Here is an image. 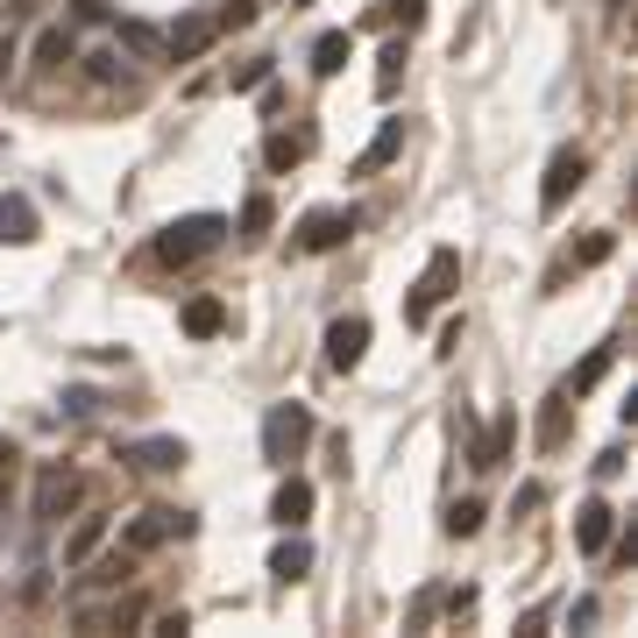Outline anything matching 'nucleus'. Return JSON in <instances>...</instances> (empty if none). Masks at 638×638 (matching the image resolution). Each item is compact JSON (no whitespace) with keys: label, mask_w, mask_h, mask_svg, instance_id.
I'll return each instance as SVG.
<instances>
[{"label":"nucleus","mask_w":638,"mask_h":638,"mask_svg":"<svg viewBox=\"0 0 638 638\" xmlns=\"http://www.w3.org/2000/svg\"><path fill=\"white\" fill-rule=\"evenodd\" d=\"M220 235H227L220 213H185V220H171L157 235V263L163 270H185V263H200L206 249H220Z\"/></svg>","instance_id":"nucleus-1"},{"label":"nucleus","mask_w":638,"mask_h":638,"mask_svg":"<svg viewBox=\"0 0 638 638\" xmlns=\"http://www.w3.org/2000/svg\"><path fill=\"white\" fill-rule=\"evenodd\" d=\"M312 433H319V425H312L306 405H270V419H263V462L270 468H292L298 454L312 447Z\"/></svg>","instance_id":"nucleus-2"},{"label":"nucleus","mask_w":638,"mask_h":638,"mask_svg":"<svg viewBox=\"0 0 638 638\" xmlns=\"http://www.w3.org/2000/svg\"><path fill=\"white\" fill-rule=\"evenodd\" d=\"M454 284H462V255H454V249H433L425 277L412 284V298H405V319H412V327H425V319H433V312L454 298Z\"/></svg>","instance_id":"nucleus-3"},{"label":"nucleus","mask_w":638,"mask_h":638,"mask_svg":"<svg viewBox=\"0 0 638 638\" xmlns=\"http://www.w3.org/2000/svg\"><path fill=\"white\" fill-rule=\"evenodd\" d=\"M79 497H86V476L65 468V462H50L36 476V525H65L71 511H79Z\"/></svg>","instance_id":"nucleus-4"},{"label":"nucleus","mask_w":638,"mask_h":638,"mask_svg":"<svg viewBox=\"0 0 638 638\" xmlns=\"http://www.w3.org/2000/svg\"><path fill=\"white\" fill-rule=\"evenodd\" d=\"M348 235H355V206H312L306 220H298V249H306V255L341 249Z\"/></svg>","instance_id":"nucleus-5"},{"label":"nucleus","mask_w":638,"mask_h":638,"mask_svg":"<svg viewBox=\"0 0 638 638\" xmlns=\"http://www.w3.org/2000/svg\"><path fill=\"white\" fill-rule=\"evenodd\" d=\"M582 178H589V157L582 149H554V163H546V185H539V213H560L574 200V192H582Z\"/></svg>","instance_id":"nucleus-6"},{"label":"nucleus","mask_w":638,"mask_h":638,"mask_svg":"<svg viewBox=\"0 0 638 638\" xmlns=\"http://www.w3.org/2000/svg\"><path fill=\"white\" fill-rule=\"evenodd\" d=\"M185 525H192L185 511H171V504H149L143 519H128V532H121V546H128V554L143 560V554H157L163 539H178V532H185Z\"/></svg>","instance_id":"nucleus-7"},{"label":"nucleus","mask_w":638,"mask_h":638,"mask_svg":"<svg viewBox=\"0 0 638 638\" xmlns=\"http://www.w3.org/2000/svg\"><path fill=\"white\" fill-rule=\"evenodd\" d=\"M362 355H369V319H362V312H341V319L327 327V369L348 376Z\"/></svg>","instance_id":"nucleus-8"},{"label":"nucleus","mask_w":638,"mask_h":638,"mask_svg":"<svg viewBox=\"0 0 638 638\" xmlns=\"http://www.w3.org/2000/svg\"><path fill=\"white\" fill-rule=\"evenodd\" d=\"M213 36H220V22H213V14H185V22L163 36V57H171V65H200V57L213 50Z\"/></svg>","instance_id":"nucleus-9"},{"label":"nucleus","mask_w":638,"mask_h":638,"mask_svg":"<svg viewBox=\"0 0 638 638\" xmlns=\"http://www.w3.org/2000/svg\"><path fill=\"white\" fill-rule=\"evenodd\" d=\"M611 532H617V511H611V504H603V497H589V504H582V511H574V546H582V554H589V560H596V554H603V546H611Z\"/></svg>","instance_id":"nucleus-10"},{"label":"nucleus","mask_w":638,"mask_h":638,"mask_svg":"<svg viewBox=\"0 0 638 638\" xmlns=\"http://www.w3.org/2000/svg\"><path fill=\"white\" fill-rule=\"evenodd\" d=\"M71 574H79V589H121V582L135 574V554H128V546H114V554H93V560H79Z\"/></svg>","instance_id":"nucleus-11"},{"label":"nucleus","mask_w":638,"mask_h":638,"mask_svg":"<svg viewBox=\"0 0 638 638\" xmlns=\"http://www.w3.org/2000/svg\"><path fill=\"white\" fill-rule=\"evenodd\" d=\"M270 519H277L284 532H298V525L312 519V482H306V476H284L277 497H270Z\"/></svg>","instance_id":"nucleus-12"},{"label":"nucleus","mask_w":638,"mask_h":638,"mask_svg":"<svg viewBox=\"0 0 638 638\" xmlns=\"http://www.w3.org/2000/svg\"><path fill=\"white\" fill-rule=\"evenodd\" d=\"M29 241H36V206L22 192H8L0 200V249H29Z\"/></svg>","instance_id":"nucleus-13"},{"label":"nucleus","mask_w":638,"mask_h":638,"mask_svg":"<svg viewBox=\"0 0 638 638\" xmlns=\"http://www.w3.org/2000/svg\"><path fill=\"white\" fill-rule=\"evenodd\" d=\"M398 149H405V121H384V128H376V143L355 157V178H376L384 163H398Z\"/></svg>","instance_id":"nucleus-14"},{"label":"nucleus","mask_w":638,"mask_h":638,"mask_svg":"<svg viewBox=\"0 0 638 638\" xmlns=\"http://www.w3.org/2000/svg\"><path fill=\"white\" fill-rule=\"evenodd\" d=\"M143 617H149V603H143V596H121L114 611H79V625H86V631H135Z\"/></svg>","instance_id":"nucleus-15"},{"label":"nucleus","mask_w":638,"mask_h":638,"mask_svg":"<svg viewBox=\"0 0 638 638\" xmlns=\"http://www.w3.org/2000/svg\"><path fill=\"white\" fill-rule=\"evenodd\" d=\"M348 57H355V36H348V29H327V36L312 43V71H319V79H341Z\"/></svg>","instance_id":"nucleus-16"},{"label":"nucleus","mask_w":638,"mask_h":638,"mask_svg":"<svg viewBox=\"0 0 638 638\" xmlns=\"http://www.w3.org/2000/svg\"><path fill=\"white\" fill-rule=\"evenodd\" d=\"M106 546V511H93V519H79L65 532V568H79V560H93Z\"/></svg>","instance_id":"nucleus-17"},{"label":"nucleus","mask_w":638,"mask_h":638,"mask_svg":"<svg viewBox=\"0 0 638 638\" xmlns=\"http://www.w3.org/2000/svg\"><path fill=\"white\" fill-rule=\"evenodd\" d=\"M135 462L163 476V468H185V462H192V447H185V440H171V433H157V440H143V447H135Z\"/></svg>","instance_id":"nucleus-18"},{"label":"nucleus","mask_w":638,"mask_h":638,"mask_svg":"<svg viewBox=\"0 0 638 638\" xmlns=\"http://www.w3.org/2000/svg\"><path fill=\"white\" fill-rule=\"evenodd\" d=\"M568 425H574L568 398H554V405L539 412V454H560V447H568Z\"/></svg>","instance_id":"nucleus-19"},{"label":"nucleus","mask_w":638,"mask_h":638,"mask_svg":"<svg viewBox=\"0 0 638 638\" xmlns=\"http://www.w3.org/2000/svg\"><path fill=\"white\" fill-rule=\"evenodd\" d=\"M306 568H312V546L306 539H284L277 554H270V574H277V582H306Z\"/></svg>","instance_id":"nucleus-20"},{"label":"nucleus","mask_w":638,"mask_h":638,"mask_svg":"<svg viewBox=\"0 0 638 638\" xmlns=\"http://www.w3.org/2000/svg\"><path fill=\"white\" fill-rule=\"evenodd\" d=\"M220 327H227V306H220V298H192V306H185V333H192V341H213Z\"/></svg>","instance_id":"nucleus-21"},{"label":"nucleus","mask_w":638,"mask_h":638,"mask_svg":"<svg viewBox=\"0 0 638 638\" xmlns=\"http://www.w3.org/2000/svg\"><path fill=\"white\" fill-rule=\"evenodd\" d=\"M390 22H405V36L425 22V0H376L369 8V29H390Z\"/></svg>","instance_id":"nucleus-22"},{"label":"nucleus","mask_w":638,"mask_h":638,"mask_svg":"<svg viewBox=\"0 0 638 638\" xmlns=\"http://www.w3.org/2000/svg\"><path fill=\"white\" fill-rule=\"evenodd\" d=\"M504 454H511V412L476 440V468H504Z\"/></svg>","instance_id":"nucleus-23"},{"label":"nucleus","mask_w":638,"mask_h":638,"mask_svg":"<svg viewBox=\"0 0 638 638\" xmlns=\"http://www.w3.org/2000/svg\"><path fill=\"white\" fill-rule=\"evenodd\" d=\"M298 157H306V143H298V135H284V128L263 135V163H270V171H292Z\"/></svg>","instance_id":"nucleus-24"},{"label":"nucleus","mask_w":638,"mask_h":638,"mask_svg":"<svg viewBox=\"0 0 638 638\" xmlns=\"http://www.w3.org/2000/svg\"><path fill=\"white\" fill-rule=\"evenodd\" d=\"M121 50H128V57H149V65H157V57H163V36H157L149 22H121Z\"/></svg>","instance_id":"nucleus-25"},{"label":"nucleus","mask_w":638,"mask_h":638,"mask_svg":"<svg viewBox=\"0 0 638 638\" xmlns=\"http://www.w3.org/2000/svg\"><path fill=\"white\" fill-rule=\"evenodd\" d=\"M270 220H277V200H270V192H255V200L241 206V241H263Z\"/></svg>","instance_id":"nucleus-26"},{"label":"nucleus","mask_w":638,"mask_h":638,"mask_svg":"<svg viewBox=\"0 0 638 638\" xmlns=\"http://www.w3.org/2000/svg\"><path fill=\"white\" fill-rule=\"evenodd\" d=\"M71 57H79L71 29H43V36H36V65H71Z\"/></svg>","instance_id":"nucleus-27"},{"label":"nucleus","mask_w":638,"mask_h":638,"mask_svg":"<svg viewBox=\"0 0 638 638\" xmlns=\"http://www.w3.org/2000/svg\"><path fill=\"white\" fill-rule=\"evenodd\" d=\"M398 79H405V43H384V57H376V93H398Z\"/></svg>","instance_id":"nucleus-28"},{"label":"nucleus","mask_w":638,"mask_h":638,"mask_svg":"<svg viewBox=\"0 0 638 638\" xmlns=\"http://www.w3.org/2000/svg\"><path fill=\"white\" fill-rule=\"evenodd\" d=\"M447 532H454V539H476V532H482V504H476V497L447 504Z\"/></svg>","instance_id":"nucleus-29"},{"label":"nucleus","mask_w":638,"mask_h":638,"mask_svg":"<svg viewBox=\"0 0 638 638\" xmlns=\"http://www.w3.org/2000/svg\"><path fill=\"white\" fill-rule=\"evenodd\" d=\"M255 14H263V0H227V8L213 14V22H220V29H249Z\"/></svg>","instance_id":"nucleus-30"},{"label":"nucleus","mask_w":638,"mask_h":638,"mask_svg":"<svg viewBox=\"0 0 638 638\" xmlns=\"http://www.w3.org/2000/svg\"><path fill=\"white\" fill-rule=\"evenodd\" d=\"M255 86H270V57H249V65L235 71V93H255Z\"/></svg>","instance_id":"nucleus-31"},{"label":"nucleus","mask_w":638,"mask_h":638,"mask_svg":"<svg viewBox=\"0 0 638 638\" xmlns=\"http://www.w3.org/2000/svg\"><path fill=\"white\" fill-rule=\"evenodd\" d=\"M603 369H611V348H596V355H589V362H582V369H574V384H568V390H589V384H596V376H603Z\"/></svg>","instance_id":"nucleus-32"},{"label":"nucleus","mask_w":638,"mask_h":638,"mask_svg":"<svg viewBox=\"0 0 638 638\" xmlns=\"http://www.w3.org/2000/svg\"><path fill=\"white\" fill-rule=\"evenodd\" d=\"M611 249H617V241H611V235H589V241H582V249H574V263H582V270H589V263H603V255H611Z\"/></svg>","instance_id":"nucleus-33"},{"label":"nucleus","mask_w":638,"mask_h":638,"mask_svg":"<svg viewBox=\"0 0 638 638\" xmlns=\"http://www.w3.org/2000/svg\"><path fill=\"white\" fill-rule=\"evenodd\" d=\"M86 65H93V79H100V86H114V79H121V50H100V57H86Z\"/></svg>","instance_id":"nucleus-34"},{"label":"nucleus","mask_w":638,"mask_h":638,"mask_svg":"<svg viewBox=\"0 0 638 638\" xmlns=\"http://www.w3.org/2000/svg\"><path fill=\"white\" fill-rule=\"evenodd\" d=\"M14 57H22V43H14V36H0V86H8V71H14Z\"/></svg>","instance_id":"nucleus-35"},{"label":"nucleus","mask_w":638,"mask_h":638,"mask_svg":"<svg viewBox=\"0 0 638 638\" xmlns=\"http://www.w3.org/2000/svg\"><path fill=\"white\" fill-rule=\"evenodd\" d=\"M14 462H22V454H14V440H0V476H14Z\"/></svg>","instance_id":"nucleus-36"},{"label":"nucleus","mask_w":638,"mask_h":638,"mask_svg":"<svg viewBox=\"0 0 638 638\" xmlns=\"http://www.w3.org/2000/svg\"><path fill=\"white\" fill-rule=\"evenodd\" d=\"M8 482H14V476H0V511H8Z\"/></svg>","instance_id":"nucleus-37"},{"label":"nucleus","mask_w":638,"mask_h":638,"mask_svg":"<svg viewBox=\"0 0 638 638\" xmlns=\"http://www.w3.org/2000/svg\"><path fill=\"white\" fill-rule=\"evenodd\" d=\"M611 8H625V0H611Z\"/></svg>","instance_id":"nucleus-38"}]
</instances>
